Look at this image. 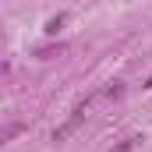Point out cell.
<instances>
[{
	"label": "cell",
	"mask_w": 152,
	"mask_h": 152,
	"mask_svg": "<svg viewBox=\"0 0 152 152\" xmlns=\"http://www.w3.org/2000/svg\"><path fill=\"white\" fill-rule=\"evenodd\" d=\"M64 21H67V18H64V14H57V18H50V21H46V32H50V36H57V32H60V25H64Z\"/></svg>",
	"instance_id": "cell-4"
},
{
	"label": "cell",
	"mask_w": 152,
	"mask_h": 152,
	"mask_svg": "<svg viewBox=\"0 0 152 152\" xmlns=\"http://www.w3.org/2000/svg\"><path fill=\"white\" fill-rule=\"evenodd\" d=\"M88 103H92V99L78 103L75 110H71V117H67V120H64V124L53 131V142H67V138H71V134L78 131V127H81V120H85V113H88Z\"/></svg>",
	"instance_id": "cell-1"
},
{
	"label": "cell",
	"mask_w": 152,
	"mask_h": 152,
	"mask_svg": "<svg viewBox=\"0 0 152 152\" xmlns=\"http://www.w3.org/2000/svg\"><path fill=\"white\" fill-rule=\"evenodd\" d=\"M120 96H124V85H120V81H113V85L106 88V99H120Z\"/></svg>",
	"instance_id": "cell-5"
},
{
	"label": "cell",
	"mask_w": 152,
	"mask_h": 152,
	"mask_svg": "<svg viewBox=\"0 0 152 152\" xmlns=\"http://www.w3.org/2000/svg\"><path fill=\"white\" fill-rule=\"evenodd\" d=\"M145 88H152V78H149V81H145Z\"/></svg>",
	"instance_id": "cell-6"
},
{
	"label": "cell",
	"mask_w": 152,
	"mask_h": 152,
	"mask_svg": "<svg viewBox=\"0 0 152 152\" xmlns=\"http://www.w3.org/2000/svg\"><path fill=\"white\" fill-rule=\"evenodd\" d=\"M21 131H25V124H21V120H14V124H7V127L0 131V142H11V138H18Z\"/></svg>",
	"instance_id": "cell-2"
},
{
	"label": "cell",
	"mask_w": 152,
	"mask_h": 152,
	"mask_svg": "<svg viewBox=\"0 0 152 152\" xmlns=\"http://www.w3.org/2000/svg\"><path fill=\"white\" fill-rule=\"evenodd\" d=\"M138 142H142V134H131V138H124L120 145H113L110 152H131V149H138Z\"/></svg>",
	"instance_id": "cell-3"
}]
</instances>
